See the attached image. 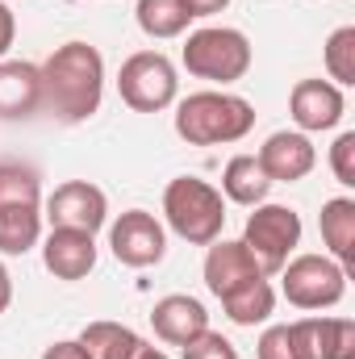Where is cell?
<instances>
[{"label": "cell", "instance_id": "30bf717a", "mask_svg": "<svg viewBox=\"0 0 355 359\" xmlns=\"http://www.w3.org/2000/svg\"><path fill=\"white\" fill-rule=\"evenodd\" d=\"M343 88L330 84V80H301L293 96H288V113L293 121L301 126V134H322V130H335L343 121Z\"/></svg>", "mask_w": 355, "mask_h": 359}, {"label": "cell", "instance_id": "5bb4252c", "mask_svg": "<svg viewBox=\"0 0 355 359\" xmlns=\"http://www.w3.org/2000/svg\"><path fill=\"white\" fill-rule=\"evenodd\" d=\"M255 276H264L260 264H255V255L243 247V243H209V255H205V284H209V292L222 301L226 292H234L239 284H247V280H255Z\"/></svg>", "mask_w": 355, "mask_h": 359}, {"label": "cell", "instance_id": "2e32d148", "mask_svg": "<svg viewBox=\"0 0 355 359\" xmlns=\"http://www.w3.org/2000/svg\"><path fill=\"white\" fill-rule=\"evenodd\" d=\"M322 243H326L335 264H343V268L355 264V201L351 196H335V201L322 205Z\"/></svg>", "mask_w": 355, "mask_h": 359}, {"label": "cell", "instance_id": "cb8c5ba5", "mask_svg": "<svg viewBox=\"0 0 355 359\" xmlns=\"http://www.w3.org/2000/svg\"><path fill=\"white\" fill-rule=\"evenodd\" d=\"M42 184L38 172L25 163H0V209L4 205H38Z\"/></svg>", "mask_w": 355, "mask_h": 359}, {"label": "cell", "instance_id": "4316f807", "mask_svg": "<svg viewBox=\"0 0 355 359\" xmlns=\"http://www.w3.org/2000/svg\"><path fill=\"white\" fill-rule=\"evenodd\" d=\"M184 359H239V351H234V343H230L226 334L205 330V334H196V339L184 347Z\"/></svg>", "mask_w": 355, "mask_h": 359}, {"label": "cell", "instance_id": "83f0119b", "mask_svg": "<svg viewBox=\"0 0 355 359\" xmlns=\"http://www.w3.org/2000/svg\"><path fill=\"white\" fill-rule=\"evenodd\" d=\"M42 359H88V351L80 347V339H63V343H55V347H46Z\"/></svg>", "mask_w": 355, "mask_h": 359}, {"label": "cell", "instance_id": "ba28073f", "mask_svg": "<svg viewBox=\"0 0 355 359\" xmlns=\"http://www.w3.org/2000/svg\"><path fill=\"white\" fill-rule=\"evenodd\" d=\"M109 247L126 268H155L168 251V234L147 209H130L109 226Z\"/></svg>", "mask_w": 355, "mask_h": 359}, {"label": "cell", "instance_id": "7a4b0ae2", "mask_svg": "<svg viewBox=\"0 0 355 359\" xmlns=\"http://www.w3.org/2000/svg\"><path fill=\"white\" fill-rule=\"evenodd\" d=\"M255 130V104L234 92H192L176 104V134L192 147L243 142Z\"/></svg>", "mask_w": 355, "mask_h": 359}, {"label": "cell", "instance_id": "603a6c76", "mask_svg": "<svg viewBox=\"0 0 355 359\" xmlns=\"http://www.w3.org/2000/svg\"><path fill=\"white\" fill-rule=\"evenodd\" d=\"M260 359H314L305 326L301 322H284V326H267L260 334Z\"/></svg>", "mask_w": 355, "mask_h": 359}, {"label": "cell", "instance_id": "3957f363", "mask_svg": "<svg viewBox=\"0 0 355 359\" xmlns=\"http://www.w3.org/2000/svg\"><path fill=\"white\" fill-rule=\"evenodd\" d=\"M163 213H168V226L176 230L184 243H192V247L217 243L222 226H226L222 192L196 176H180L163 188Z\"/></svg>", "mask_w": 355, "mask_h": 359}, {"label": "cell", "instance_id": "277c9868", "mask_svg": "<svg viewBox=\"0 0 355 359\" xmlns=\"http://www.w3.org/2000/svg\"><path fill=\"white\" fill-rule=\"evenodd\" d=\"M184 67L196 80H213V84H234L251 72V42L243 29L230 25H209L188 34L184 42Z\"/></svg>", "mask_w": 355, "mask_h": 359}, {"label": "cell", "instance_id": "e0dca14e", "mask_svg": "<svg viewBox=\"0 0 355 359\" xmlns=\"http://www.w3.org/2000/svg\"><path fill=\"white\" fill-rule=\"evenodd\" d=\"M222 192H226V201L255 209V205L267 201L272 180L264 176V168H260L255 155H234V159L226 163V172H222Z\"/></svg>", "mask_w": 355, "mask_h": 359}, {"label": "cell", "instance_id": "6da1fadb", "mask_svg": "<svg viewBox=\"0 0 355 359\" xmlns=\"http://www.w3.org/2000/svg\"><path fill=\"white\" fill-rule=\"evenodd\" d=\"M42 109H51L59 121L76 126L88 121L100 109L105 92V59L88 42H67L59 46L42 67Z\"/></svg>", "mask_w": 355, "mask_h": 359}, {"label": "cell", "instance_id": "1f68e13d", "mask_svg": "<svg viewBox=\"0 0 355 359\" xmlns=\"http://www.w3.org/2000/svg\"><path fill=\"white\" fill-rule=\"evenodd\" d=\"M134 359H168V355H163L159 347H147V343H142V347L134 351Z\"/></svg>", "mask_w": 355, "mask_h": 359}, {"label": "cell", "instance_id": "ac0fdd59", "mask_svg": "<svg viewBox=\"0 0 355 359\" xmlns=\"http://www.w3.org/2000/svg\"><path fill=\"white\" fill-rule=\"evenodd\" d=\"M222 309H226V318L234 326H260V322L272 318V309H276V288L267 284L264 276H255V280L239 284L234 292H226L222 297Z\"/></svg>", "mask_w": 355, "mask_h": 359}, {"label": "cell", "instance_id": "ffe728a7", "mask_svg": "<svg viewBox=\"0 0 355 359\" xmlns=\"http://www.w3.org/2000/svg\"><path fill=\"white\" fill-rule=\"evenodd\" d=\"M42 238L38 205H4L0 209V255H25Z\"/></svg>", "mask_w": 355, "mask_h": 359}, {"label": "cell", "instance_id": "7402d4cb", "mask_svg": "<svg viewBox=\"0 0 355 359\" xmlns=\"http://www.w3.org/2000/svg\"><path fill=\"white\" fill-rule=\"evenodd\" d=\"M188 8L184 0H138V25L147 38H180L188 29Z\"/></svg>", "mask_w": 355, "mask_h": 359}, {"label": "cell", "instance_id": "44dd1931", "mask_svg": "<svg viewBox=\"0 0 355 359\" xmlns=\"http://www.w3.org/2000/svg\"><path fill=\"white\" fill-rule=\"evenodd\" d=\"M80 347L88 351V359H134L142 339L121 322H88L80 334Z\"/></svg>", "mask_w": 355, "mask_h": 359}, {"label": "cell", "instance_id": "d4e9b609", "mask_svg": "<svg viewBox=\"0 0 355 359\" xmlns=\"http://www.w3.org/2000/svg\"><path fill=\"white\" fill-rule=\"evenodd\" d=\"M326 72L335 84H355V25H343L326 38Z\"/></svg>", "mask_w": 355, "mask_h": 359}, {"label": "cell", "instance_id": "8fae6325", "mask_svg": "<svg viewBox=\"0 0 355 359\" xmlns=\"http://www.w3.org/2000/svg\"><path fill=\"white\" fill-rule=\"evenodd\" d=\"M260 168H264V176L272 184H293V180H305L314 172V163H318V151H314V142H309V134H301V130H280V134H272L264 147H260Z\"/></svg>", "mask_w": 355, "mask_h": 359}, {"label": "cell", "instance_id": "9c48e42d", "mask_svg": "<svg viewBox=\"0 0 355 359\" xmlns=\"http://www.w3.org/2000/svg\"><path fill=\"white\" fill-rule=\"evenodd\" d=\"M46 217H51V230H84V234H96L109 222V201L88 180H67V184H59L51 192Z\"/></svg>", "mask_w": 355, "mask_h": 359}, {"label": "cell", "instance_id": "4fadbf2b", "mask_svg": "<svg viewBox=\"0 0 355 359\" xmlns=\"http://www.w3.org/2000/svg\"><path fill=\"white\" fill-rule=\"evenodd\" d=\"M42 264L55 280H84L96 268V238L84 230H51L42 243Z\"/></svg>", "mask_w": 355, "mask_h": 359}, {"label": "cell", "instance_id": "8992f818", "mask_svg": "<svg viewBox=\"0 0 355 359\" xmlns=\"http://www.w3.org/2000/svg\"><path fill=\"white\" fill-rule=\"evenodd\" d=\"M297 243H301L297 209H288V205H255V213L247 217V230H243V247L255 255L264 276L284 268L293 259Z\"/></svg>", "mask_w": 355, "mask_h": 359}, {"label": "cell", "instance_id": "4dcf8cb0", "mask_svg": "<svg viewBox=\"0 0 355 359\" xmlns=\"http://www.w3.org/2000/svg\"><path fill=\"white\" fill-rule=\"evenodd\" d=\"M8 301H13V276H8L4 264H0V313L8 309Z\"/></svg>", "mask_w": 355, "mask_h": 359}, {"label": "cell", "instance_id": "f546056e", "mask_svg": "<svg viewBox=\"0 0 355 359\" xmlns=\"http://www.w3.org/2000/svg\"><path fill=\"white\" fill-rule=\"evenodd\" d=\"M230 0H184V8H188V17H213V13H222Z\"/></svg>", "mask_w": 355, "mask_h": 359}, {"label": "cell", "instance_id": "d6986e66", "mask_svg": "<svg viewBox=\"0 0 355 359\" xmlns=\"http://www.w3.org/2000/svg\"><path fill=\"white\" fill-rule=\"evenodd\" d=\"M314 359H355V322L351 318H301Z\"/></svg>", "mask_w": 355, "mask_h": 359}, {"label": "cell", "instance_id": "7c38bea8", "mask_svg": "<svg viewBox=\"0 0 355 359\" xmlns=\"http://www.w3.org/2000/svg\"><path fill=\"white\" fill-rule=\"evenodd\" d=\"M151 326H155V334H159L163 343H172V347H188L196 334L209 330V313H205V305H201L196 297L172 292V297L155 301V309H151Z\"/></svg>", "mask_w": 355, "mask_h": 359}, {"label": "cell", "instance_id": "9a60e30c", "mask_svg": "<svg viewBox=\"0 0 355 359\" xmlns=\"http://www.w3.org/2000/svg\"><path fill=\"white\" fill-rule=\"evenodd\" d=\"M42 109V72L34 63H0V117L21 121Z\"/></svg>", "mask_w": 355, "mask_h": 359}, {"label": "cell", "instance_id": "484cf974", "mask_svg": "<svg viewBox=\"0 0 355 359\" xmlns=\"http://www.w3.org/2000/svg\"><path fill=\"white\" fill-rule=\"evenodd\" d=\"M330 172L343 188H355V130L339 134L335 147H330Z\"/></svg>", "mask_w": 355, "mask_h": 359}, {"label": "cell", "instance_id": "52a82bcc", "mask_svg": "<svg viewBox=\"0 0 355 359\" xmlns=\"http://www.w3.org/2000/svg\"><path fill=\"white\" fill-rule=\"evenodd\" d=\"M176 67L168 55L159 50H138L121 63V76H117V92L121 100L134 109V113H159L176 100Z\"/></svg>", "mask_w": 355, "mask_h": 359}, {"label": "cell", "instance_id": "f1b7e54d", "mask_svg": "<svg viewBox=\"0 0 355 359\" xmlns=\"http://www.w3.org/2000/svg\"><path fill=\"white\" fill-rule=\"evenodd\" d=\"M13 38H17V17H13V8H8V4H0V59L8 55Z\"/></svg>", "mask_w": 355, "mask_h": 359}, {"label": "cell", "instance_id": "5b68a950", "mask_svg": "<svg viewBox=\"0 0 355 359\" xmlns=\"http://www.w3.org/2000/svg\"><path fill=\"white\" fill-rule=\"evenodd\" d=\"M280 288L297 309H330L347 292V268L330 255H297L280 268Z\"/></svg>", "mask_w": 355, "mask_h": 359}]
</instances>
